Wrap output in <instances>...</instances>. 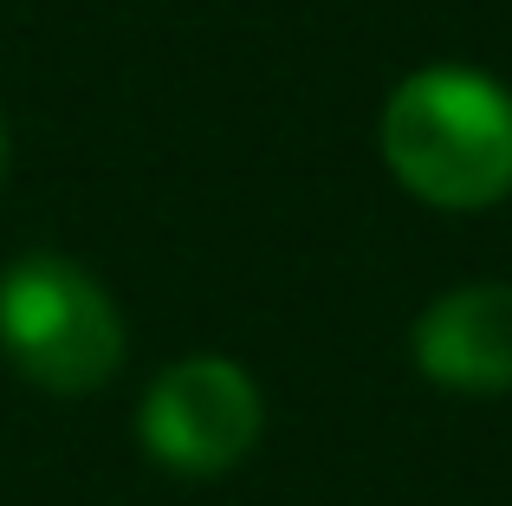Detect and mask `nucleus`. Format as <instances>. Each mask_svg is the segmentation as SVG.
Here are the masks:
<instances>
[{
	"instance_id": "obj_1",
	"label": "nucleus",
	"mask_w": 512,
	"mask_h": 506,
	"mask_svg": "<svg viewBox=\"0 0 512 506\" xmlns=\"http://www.w3.org/2000/svg\"><path fill=\"white\" fill-rule=\"evenodd\" d=\"M376 143L415 202L480 215L512 189V91L474 65H422L389 91Z\"/></svg>"
},
{
	"instance_id": "obj_2",
	"label": "nucleus",
	"mask_w": 512,
	"mask_h": 506,
	"mask_svg": "<svg viewBox=\"0 0 512 506\" xmlns=\"http://www.w3.org/2000/svg\"><path fill=\"white\" fill-rule=\"evenodd\" d=\"M0 351L46 396H91L124 370V312L65 253L0 266Z\"/></svg>"
},
{
	"instance_id": "obj_3",
	"label": "nucleus",
	"mask_w": 512,
	"mask_h": 506,
	"mask_svg": "<svg viewBox=\"0 0 512 506\" xmlns=\"http://www.w3.org/2000/svg\"><path fill=\"white\" fill-rule=\"evenodd\" d=\"M266 396L234 357L195 351L156 370L137 409V442L150 448L156 468L182 481H221L260 448Z\"/></svg>"
},
{
	"instance_id": "obj_4",
	"label": "nucleus",
	"mask_w": 512,
	"mask_h": 506,
	"mask_svg": "<svg viewBox=\"0 0 512 506\" xmlns=\"http://www.w3.org/2000/svg\"><path fill=\"white\" fill-rule=\"evenodd\" d=\"M409 357L428 383L454 396H500L512 390V286L480 279L422 305L409 331Z\"/></svg>"
},
{
	"instance_id": "obj_5",
	"label": "nucleus",
	"mask_w": 512,
	"mask_h": 506,
	"mask_svg": "<svg viewBox=\"0 0 512 506\" xmlns=\"http://www.w3.org/2000/svg\"><path fill=\"white\" fill-rule=\"evenodd\" d=\"M0 176H7V117H0Z\"/></svg>"
}]
</instances>
